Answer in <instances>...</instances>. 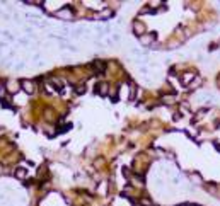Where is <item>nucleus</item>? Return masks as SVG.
Instances as JSON below:
<instances>
[{"mask_svg": "<svg viewBox=\"0 0 220 206\" xmlns=\"http://www.w3.org/2000/svg\"><path fill=\"white\" fill-rule=\"evenodd\" d=\"M97 92H99L101 96H106V92H108V85L106 84H101V85H97Z\"/></svg>", "mask_w": 220, "mask_h": 206, "instance_id": "nucleus-4", "label": "nucleus"}, {"mask_svg": "<svg viewBox=\"0 0 220 206\" xmlns=\"http://www.w3.org/2000/svg\"><path fill=\"white\" fill-rule=\"evenodd\" d=\"M10 92H16V90H19V85L16 84V82H9V87H7Z\"/></svg>", "mask_w": 220, "mask_h": 206, "instance_id": "nucleus-6", "label": "nucleus"}, {"mask_svg": "<svg viewBox=\"0 0 220 206\" xmlns=\"http://www.w3.org/2000/svg\"><path fill=\"white\" fill-rule=\"evenodd\" d=\"M75 92H77V94H84V92H85V87H84V85H77V87H75Z\"/></svg>", "mask_w": 220, "mask_h": 206, "instance_id": "nucleus-7", "label": "nucleus"}, {"mask_svg": "<svg viewBox=\"0 0 220 206\" xmlns=\"http://www.w3.org/2000/svg\"><path fill=\"white\" fill-rule=\"evenodd\" d=\"M44 129H46V135H48V136H55V135H56V131H55V129H53V126H46L44 128Z\"/></svg>", "mask_w": 220, "mask_h": 206, "instance_id": "nucleus-5", "label": "nucleus"}, {"mask_svg": "<svg viewBox=\"0 0 220 206\" xmlns=\"http://www.w3.org/2000/svg\"><path fill=\"white\" fill-rule=\"evenodd\" d=\"M14 176H16V177H19V179H24V177L28 176V170H26L24 167H17V170L14 172Z\"/></svg>", "mask_w": 220, "mask_h": 206, "instance_id": "nucleus-3", "label": "nucleus"}, {"mask_svg": "<svg viewBox=\"0 0 220 206\" xmlns=\"http://www.w3.org/2000/svg\"><path fill=\"white\" fill-rule=\"evenodd\" d=\"M2 174H4V169H2V165H0V176H2Z\"/></svg>", "mask_w": 220, "mask_h": 206, "instance_id": "nucleus-8", "label": "nucleus"}, {"mask_svg": "<svg viewBox=\"0 0 220 206\" xmlns=\"http://www.w3.org/2000/svg\"><path fill=\"white\" fill-rule=\"evenodd\" d=\"M55 15L60 17V19H72V17H73V12H72L68 7H63V9H60L58 12H55Z\"/></svg>", "mask_w": 220, "mask_h": 206, "instance_id": "nucleus-1", "label": "nucleus"}, {"mask_svg": "<svg viewBox=\"0 0 220 206\" xmlns=\"http://www.w3.org/2000/svg\"><path fill=\"white\" fill-rule=\"evenodd\" d=\"M20 85H22V89H24V92H28V94H32V92L36 90L34 82H31V80H22Z\"/></svg>", "mask_w": 220, "mask_h": 206, "instance_id": "nucleus-2", "label": "nucleus"}]
</instances>
